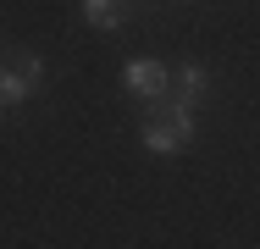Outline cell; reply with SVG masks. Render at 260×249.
I'll use <instances>...</instances> for the list:
<instances>
[{"label": "cell", "instance_id": "cell-2", "mask_svg": "<svg viewBox=\"0 0 260 249\" xmlns=\"http://www.w3.org/2000/svg\"><path fill=\"white\" fill-rule=\"evenodd\" d=\"M45 83H50L45 55H34V50H11V61H0V116L17 111L22 100H34Z\"/></svg>", "mask_w": 260, "mask_h": 249}, {"label": "cell", "instance_id": "cell-6", "mask_svg": "<svg viewBox=\"0 0 260 249\" xmlns=\"http://www.w3.org/2000/svg\"><path fill=\"white\" fill-rule=\"evenodd\" d=\"M150 6H155V0H150Z\"/></svg>", "mask_w": 260, "mask_h": 249}, {"label": "cell", "instance_id": "cell-1", "mask_svg": "<svg viewBox=\"0 0 260 249\" xmlns=\"http://www.w3.org/2000/svg\"><path fill=\"white\" fill-rule=\"evenodd\" d=\"M139 139L144 149H155V155H177V149L194 144V111L183 105V100H155L144 116H139Z\"/></svg>", "mask_w": 260, "mask_h": 249}, {"label": "cell", "instance_id": "cell-3", "mask_svg": "<svg viewBox=\"0 0 260 249\" xmlns=\"http://www.w3.org/2000/svg\"><path fill=\"white\" fill-rule=\"evenodd\" d=\"M122 89L155 105V100L172 95V67H166L160 55H127V61H122Z\"/></svg>", "mask_w": 260, "mask_h": 249}, {"label": "cell", "instance_id": "cell-5", "mask_svg": "<svg viewBox=\"0 0 260 249\" xmlns=\"http://www.w3.org/2000/svg\"><path fill=\"white\" fill-rule=\"evenodd\" d=\"M78 11L100 34H122V22H127V0H78Z\"/></svg>", "mask_w": 260, "mask_h": 249}, {"label": "cell", "instance_id": "cell-4", "mask_svg": "<svg viewBox=\"0 0 260 249\" xmlns=\"http://www.w3.org/2000/svg\"><path fill=\"white\" fill-rule=\"evenodd\" d=\"M210 83H216V78H210V67H205V61H194V55L172 67V100H183L188 111L210 95Z\"/></svg>", "mask_w": 260, "mask_h": 249}]
</instances>
